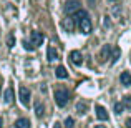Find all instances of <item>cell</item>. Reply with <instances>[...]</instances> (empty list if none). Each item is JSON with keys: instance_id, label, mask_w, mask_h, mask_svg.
<instances>
[{"instance_id": "23", "label": "cell", "mask_w": 131, "mask_h": 128, "mask_svg": "<svg viewBox=\"0 0 131 128\" xmlns=\"http://www.w3.org/2000/svg\"><path fill=\"white\" fill-rule=\"evenodd\" d=\"M53 128H61V125H60V123H55V126Z\"/></svg>"}, {"instance_id": "12", "label": "cell", "mask_w": 131, "mask_h": 128, "mask_svg": "<svg viewBox=\"0 0 131 128\" xmlns=\"http://www.w3.org/2000/svg\"><path fill=\"white\" fill-rule=\"evenodd\" d=\"M55 75H57L58 78H68V72H67V68L61 67V65L57 68V70H55Z\"/></svg>"}, {"instance_id": "25", "label": "cell", "mask_w": 131, "mask_h": 128, "mask_svg": "<svg viewBox=\"0 0 131 128\" xmlns=\"http://www.w3.org/2000/svg\"><path fill=\"white\" fill-rule=\"evenodd\" d=\"M95 128H105V126H103V125H98V126H95Z\"/></svg>"}, {"instance_id": "7", "label": "cell", "mask_w": 131, "mask_h": 128, "mask_svg": "<svg viewBox=\"0 0 131 128\" xmlns=\"http://www.w3.org/2000/svg\"><path fill=\"white\" fill-rule=\"evenodd\" d=\"M110 55H111V47H110V45H105V47L101 48V52H100V62L105 63L110 58Z\"/></svg>"}, {"instance_id": "14", "label": "cell", "mask_w": 131, "mask_h": 128, "mask_svg": "<svg viewBox=\"0 0 131 128\" xmlns=\"http://www.w3.org/2000/svg\"><path fill=\"white\" fill-rule=\"evenodd\" d=\"M86 110H88V103H85V102H78L77 103V112L80 113V115L86 113Z\"/></svg>"}, {"instance_id": "5", "label": "cell", "mask_w": 131, "mask_h": 128, "mask_svg": "<svg viewBox=\"0 0 131 128\" xmlns=\"http://www.w3.org/2000/svg\"><path fill=\"white\" fill-rule=\"evenodd\" d=\"M77 10H80V2H78V0H70V2H67V5H65V12H67L68 15L75 13Z\"/></svg>"}, {"instance_id": "11", "label": "cell", "mask_w": 131, "mask_h": 128, "mask_svg": "<svg viewBox=\"0 0 131 128\" xmlns=\"http://www.w3.org/2000/svg\"><path fill=\"white\" fill-rule=\"evenodd\" d=\"M47 58H48V62H53V60H57V58H58V53H57V50H55L53 47H48Z\"/></svg>"}, {"instance_id": "20", "label": "cell", "mask_w": 131, "mask_h": 128, "mask_svg": "<svg viewBox=\"0 0 131 128\" xmlns=\"http://www.w3.org/2000/svg\"><path fill=\"white\" fill-rule=\"evenodd\" d=\"M73 125H75L73 118H71V116H68V118L65 120V128H73Z\"/></svg>"}, {"instance_id": "13", "label": "cell", "mask_w": 131, "mask_h": 128, "mask_svg": "<svg viewBox=\"0 0 131 128\" xmlns=\"http://www.w3.org/2000/svg\"><path fill=\"white\" fill-rule=\"evenodd\" d=\"M15 128H30V122L27 118H18L15 122Z\"/></svg>"}, {"instance_id": "27", "label": "cell", "mask_w": 131, "mask_h": 128, "mask_svg": "<svg viewBox=\"0 0 131 128\" xmlns=\"http://www.w3.org/2000/svg\"><path fill=\"white\" fill-rule=\"evenodd\" d=\"M111 2H116V0H111Z\"/></svg>"}, {"instance_id": "15", "label": "cell", "mask_w": 131, "mask_h": 128, "mask_svg": "<svg viewBox=\"0 0 131 128\" xmlns=\"http://www.w3.org/2000/svg\"><path fill=\"white\" fill-rule=\"evenodd\" d=\"M43 113H45V106L42 105V102H37L35 103V115L37 116H43Z\"/></svg>"}, {"instance_id": "24", "label": "cell", "mask_w": 131, "mask_h": 128, "mask_svg": "<svg viewBox=\"0 0 131 128\" xmlns=\"http://www.w3.org/2000/svg\"><path fill=\"white\" fill-rule=\"evenodd\" d=\"M96 2V0H88V3H95Z\"/></svg>"}, {"instance_id": "18", "label": "cell", "mask_w": 131, "mask_h": 128, "mask_svg": "<svg viewBox=\"0 0 131 128\" xmlns=\"http://www.w3.org/2000/svg\"><path fill=\"white\" fill-rule=\"evenodd\" d=\"M123 106L125 108H131V96H123Z\"/></svg>"}, {"instance_id": "3", "label": "cell", "mask_w": 131, "mask_h": 128, "mask_svg": "<svg viewBox=\"0 0 131 128\" xmlns=\"http://www.w3.org/2000/svg\"><path fill=\"white\" fill-rule=\"evenodd\" d=\"M18 96H20V102H22L25 106H28V103H30V90L27 88V86H20Z\"/></svg>"}, {"instance_id": "9", "label": "cell", "mask_w": 131, "mask_h": 128, "mask_svg": "<svg viewBox=\"0 0 131 128\" xmlns=\"http://www.w3.org/2000/svg\"><path fill=\"white\" fill-rule=\"evenodd\" d=\"M119 82H121V85L129 86L131 85V73L129 72H123V73L119 75Z\"/></svg>"}, {"instance_id": "16", "label": "cell", "mask_w": 131, "mask_h": 128, "mask_svg": "<svg viewBox=\"0 0 131 128\" xmlns=\"http://www.w3.org/2000/svg\"><path fill=\"white\" fill-rule=\"evenodd\" d=\"M63 27L68 30V32H71V30L75 28V20H73V18H65V22H63Z\"/></svg>"}, {"instance_id": "17", "label": "cell", "mask_w": 131, "mask_h": 128, "mask_svg": "<svg viewBox=\"0 0 131 128\" xmlns=\"http://www.w3.org/2000/svg\"><path fill=\"white\" fill-rule=\"evenodd\" d=\"M113 108H115V113H116V115H119V113H123V110H125V106H123V103H121V102H116Z\"/></svg>"}, {"instance_id": "4", "label": "cell", "mask_w": 131, "mask_h": 128, "mask_svg": "<svg viewBox=\"0 0 131 128\" xmlns=\"http://www.w3.org/2000/svg\"><path fill=\"white\" fill-rule=\"evenodd\" d=\"M30 40H32V45L37 48L38 45H42V43H43L45 35H43L42 32H32V33H30Z\"/></svg>"}, {"instance_id": "1", "label": "cell", "mask_w": 131, "mask_h": 128, "mask_svg": "<svg viewBox=\"0 0 131 128\" xmlns=\"http://www.w3.org/2000/svg\"><path fill=\"white\" fill-rule=\"evenodd\" d=\"M68 100H70V95H68L67 90H57V92H55V102H57L58 106L63 108V106L68 103Z\"/></svg>"}, {"instance_id": "2", "label": "cell", "mask_w": 131, "mask_h": 128, "mask_svg": "<svg viewBox=\"0 0 131 128\" xmlns=\"http://www.w3.org/2000/svg\"><path fill=\"white\" fill-rule=\"evenodd\" d=\"M78 27H80L81 33H85V35H88V33L91 32V22H90V17H88V15L81 17V18L78 20Z\"/></svg>"}, {"instance_id": "22", "label": "cell", "mask_w": 131, "mask_h": 128, "mask_svg": "<svg viewBox=\"0 0 131 128\" xmlns=\"http://www.w3.org/2000/svg\"><path fill=\"white\" fill-rule=\"evenodd\" d=\"M126 128H131V118L126 120Z\"/></svg>"}, {"instance_id": "19", "label": "cell", "mask_w": 131, "mask_h": 128, "mask_svg": "<svg viewBox=\"0 0 131 128\" xmlns=\"http://www.w3.org/2000/svg\"><path fill=\"white\" fill-rule=\"evenodd\" d=\"M119 55H121V50H119V48H115V52H113V55H111V60H113V63H115V62L119 58Z\"/></svg>"}, {"instance_id": "26", "label": "cell", "mask_w": 131, "mask_h": 128, "mask_svg": "<svg viewBox=\"0 0 131 128\" xmlns=\"http://www.w3.org/2000/svg\"><path fill=\"white\" fill-rule=\"evenodd\" d=\"M0 128H2V118H0Z\"/></svg>"}, {"instance_id": "21", "label": "cell", "mask_w": 131, "mask_h": 128, "mask_svg": "<svg viewBox=\"0 0 131 128\" xmlns=\"http://www.w3.org/2000/svg\"><path fill=\"white\" fill-rule=\"evenodd\" d=\"M7 45H8L10 48L15 45V37H13V35H8V38H7Z\"/></svg>"}, {"instance_id": "6", "label": "cell", "mask_w": 131, "mask_h": 128, "mask_svg": "<svg viewBox=\"0 0 131 128\" xmlns=\"http://www.w3.org/2000/svg\"><path fill=\"white\" fill-rule=\"evenodd\" d=\"M70 60H71V63L77 65V67H80V65L83 63V57H81V53H80L78 50L70 52Z\"/></svg>"}, {"instance_id": "10", "label": "cell", "mask_w": 131, "mask_h": 128, "mask_svg": "<svg viewBox=\"0 0 131 128\" xmlns=\"http://www.w3.org/2000/svg\"><path fill=\"white\" fill-rule=\"evenodd\" d=\"M13 90L12 88H7L5 90V93H3V100H5V103L7 105H10V103H13Z\"/></svg>"}, {"instance_id": "8", "label": "cell", "mask_w": 131, "mask_h": 128, "mask_svg": "<svg viewBox=\"0 0 131 128\" xmlns=\"http://www.w3.org/2000/svg\"><path fill=\"white\" fill-rule=\"evenodd\" d=\"M96 116H98V120H101V122H106L108 120V113H106V110L103 108L101 105H96Z\"/></svg>"}]
</instances>
